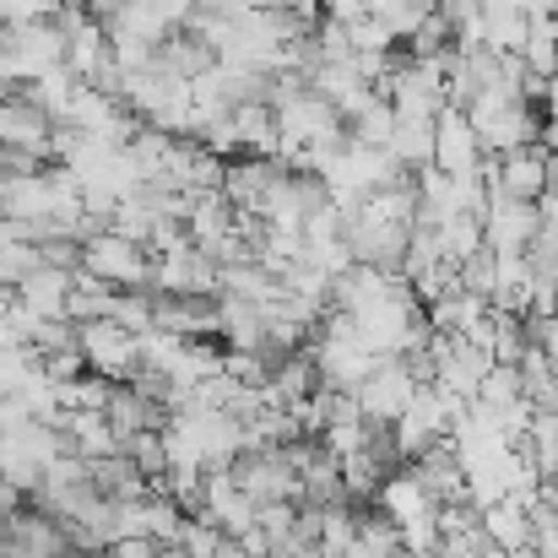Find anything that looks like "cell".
Here are the masks:
<instances>
[{"label":"cell","instance_id":"22","mask_svg":"<svg viewBox=\"0 0 558 558\" xmlns=\"http://www.w3.org/2000/svg\"><path fill=\"white\" fill-rule=\"evenodd\" d=\"M5 180H11V163H5V153H0V190H5Z\"/></svg>","mask_w":558,"mask_h":558},{"label":"cell","instance_id":"23","mask_svg":"<svg viewBox=\"0 0 558 558\" xmlns=\"http://www.w3.org/2000/svg\"><path fill=\"white\" fill-rule=\"evenodd\" d=\"M554 315H558V277H554Z\"/></svg>","mask_w":558,"mask_h":558},{"label":"cell","instance_id":"6","mask_svg":"<svg viewBox=\"0 0 558 558\" xmlns=\"http://www.w3.org/2000/svg\"><path fill=\"white\" fill-rule=\"evenodd\" d=\"M233 477L255 505H277V499H299V472L288 461V445H266V450H244L233 456Z\"/></svg>","mask_w":558,"mask_h":558},{"label":"cell","instance_id":"8","mask_svg":"<svg viewBox=\"0 0 558 558\" xmlns=\"http://www.w3.org/2000/svg\"><path fill=\"white\" fill-rule=\"evenodd\" d=\"M537 228H543V217H537V201L488 195V206H483V250L521 255V250L537 239Z\"/></svg>","mask_w":558,"mask_h":558},{"label":"cell","instance_id":"1","mask_svg":"<svg viewBox=\"0 0 558 558\" xmlns=\"http://www.w3.org/2000/svg\"><path fill=\"white\" fill-rule=\"evenodd\" d=\"M461 109H466V120H472V131H477V142H483L488 158H499V153H510V147H526V142H537V131H543V109L526 104L521 87H505V82L477 87Z\"/></svg>","mask_w":558,"mask_h":558},{"label":"cell","instance_id":"4","mask_svg":"<svg viewBox=\"0 0 558 558\" xmlns=\"http://www.w3.org/2000/svg\"><path fill=\"white\" fill-rule=\"evenodd\" d=\"M483 185L488 195H510V201H537L554 185V153H543L537 142L510 147L499 158H483Z\"/></svg>","mask_w":558,"mask_h":558},{"label":"cell","instance_id":"9","mask_svg":"<svg viewBox=\"0 0 558 558\" xmlns=\"http://www.w3.org/2000/svg\"><path fill=\"white\" fill-rule=\"evenodd\" d=\"M412 390H417V374H412L407 359H379V364L369 369V379H364L353 396H359V412L369 417L374 428H385V423L407 407Z\"/></svg>","mask_w":558,"mask_h":558},{"label":"cell","instance_id":"2","mask_svg":"<svg viewBox=\"0 0 558 558\" xmlns=\"http://www.w3.org/2000/svg\"><path fill=\"white\" fill-rule=\"evenodd\" d=\"M60 450H71V445H65V434H60L54 423H44V417H16V423L0 428V477H5L16 494H33L38 477H44V466H49Z\"/></svg>","mask_w":558,"mask_h":558},{"label":"cell","instance_id":"3","mask_svg":"<svg viewBox=\"0 0 558 558\" xmlns=\"http://www.w3.org/2000/svg\"><path fill=\"white\" fill-rule=\"evenodd\" d=\"M76 271L98 277L104 288H153V250L114 228H93L76 244Z\"/></svg>","mask_w":558,"mask_h":558},{"label":"cell","instance_id":"14","mask_svg":"<svg viewBox=\"0 0 558 558\" xmlns=\"http://www.w3.org/2000/svg\"><path fill=\"white\" fill-rule=\"evenodd\" d=\"M390 158L417 174L434 163V120H417V114H396V131H390Z\"/></svg>","mask_w":558,"mask_h":558},{"label":"cell","instance_id":"24","mask_svg":"<svg viewBox=\"0 0 558 558\" xmlns=\"http://www.w3.org/2000/svg\"><path fill=\"white\" fill-rule=\"evenodd\" d=\"M521 558H548V554H537V548H532V554H521Z\"/></svg>","mask_w":558,"mask_h":558},{"label":"cell","instance_id":"25","mask_svg":"<svg viewBox=\"0 0 558 558\" xmlns=\"http://www.w3.org/2000/svg\"><path fill=\"white\" fill-rule=\"evenodd\" d=\"M401 558H412V554H401Z\"/></svg>","mask_w":558,"mask_h":558},{"label":"cell","instance_id":"10","mask_svg":"<svg viewBox=\"0 0 558 558\" xmlns=\"http://www.w3.org/2000/svg\"><path fill=\"white\" fill-rule=\"evenodd\" d=\"M483 158H488V153H483V142H477L466 109H461V104H445V109L434 114V169L466 174V169H477Z\"/></svg>","mask_w":558,"mask_h":558},{"label":"cell","instance_id":"12","mask_svg":"<svg viewBox=\"0 0 558 558\" xmlns=\"http://www.w3.org/2000/svg\"><path fill=\"white\" fill-rule=\"evenodd\" d=\"M401 466H407V472H412V477L439 499V505L466 494V472H461V456H456V445H450V439H434L428 450H417V456H412V461H401Z\"/></svg>","mask_w":558,"mask_h":558},{"label":"cell","instance_id":"17","mask_svg":"<svg viewBox=\"0 0 558 558\" xmlns=\"http://www.w3.org/2000/svg\"><path fill=\"white\" fill-rule=\"evenodd\" d=\"M348 27V44H353V54H390L396 49V33L379 22V16H353V22H342Z\"/></svg>","mask_w":558,"mask_h":558},{"label":"cell","instance_id":"16","mask_svg":"<svg viewBox=\"0 0 558 558\" xmlns=\"http://www.w3.org/2000/svg\"><path fill=\"white\" fill-rule=\"evenodd\" d=\"M390 131H396V109L385 98H369L348 120V142H359V147H390Z\"/></svg>","mask_w":558,"mask_h":558},{"label":"cell","instance_id":"19","mask_svg":"<svg viewBox=\"0 0 558 558\" xmlns=\"http://www.w3.org/2000/svg\"><path fill=\"white\" fill-rule=\"evenodd\" d=\"M315 5H320L326 22H353V16H364V0H315Z\"/></svg>","mask_w":558,"mask_h":558},{"label":"cell","instance_id":"20","mask_svg":"<svg viewBox=\"0 0 558 558\" xmlns=\"http://www.w3.org/2000/svg\"><path fill=\"white\" fill-rule=\"evenodd\" d=\"M390 5H396V0H364V11H369V16H385Z\"/></svg>","mask_w":558,"mask_h":558},{"label":"cell","instance_id":"18","mask_svg":"<svg viewBox=\"0 0 558 558\" xmlns=\"http://www.w3.org/2000/svg\"><path fill=\"white\" fill-rule=\"evenodd\" d=\"M60 5L65 0H0V22L5 27H16V22H49V16H60Z\"/></svg>","mask_w":558,"mask_h":558},{"label":"cell","instance_id":"5","mask_svg":"<svg viewBox=\"0 0 558 558\" xmlns=\"http://www.w3.org/2000/svg\"><path fill=\"white\" fill-rule=\"evenodd\" d=\"M76 348H82V364H87V369L114 379V385L142 369V342H136V331H125L114 315L76 326Z\"/></svg>","mask_w":558,"mask_h":558},{"label":"cell","instance_id":"15","mask_svg":"<svg viewBox=\"0 0 558 558\" xmlns=\"http://www.w3.org/2000/svg\"><path fill=\"white\" fill-rule=\"evenodd\" d=\"M76 76L65 71V65H54V71H38L33 82H22V93H27V104L33 109H44L54 125H65V109H71V98H76Z\"/></svg>","mask_w":558,"mask_h":558},{"label":"cell","instance_id":"7","mask_svg":"<svg viewBox=\"0 0 558 558\" xmlns=\"http://www.w3.org/2000/svg\"><path fill=\"white\" fill-rule=\"evenodd\" d=\"M217 277L222 266L190 239L153 255V293H217Z\"/></svg>","mask_w":558,"mask_h":558},{"label":"cell","instance_id":"11","mask_svg":"<svg viewBox=\"0 0 558 558\" xmlns=\"http://www.w3.org/2000/svg\"><path fill=\"white\" fill-rule=\"evenodd\" d=\"M477 526H483V537L494 543V548H505V554H532V543H537V526H532V505L526 499H515V494H505V499H494V505H483L477 510Z\"/></svg>","mask_w":558,"mask_h":558},{"label":"cell","instance_id":"13","mask_svg":"<svg viewBox=\"0 0 558 558\" xmlns=\"http://www.w3.org/2000/svg\"><path fill=\"white\" fill-rule=\"evenodd\" d=\"M65 299H71V271L38 260L22 282H16V304L38 320H65Z\"/></svg>","mask_w":558,"mask_h":558},{"label":"cell","instance_id":"26","mask_svg":"<svg viewBox=\"0 0 558 558\" xmlns=\"http://www.w3.org/2000/svg\"><path fill=\"white\" fill-rule=\"evenodd\" d=\"M439 5H445V0H439Z\"/></svg>","mask_w":558,"mask_h":558},{"label":"cell","instance_id":"21","mask_svg":"<svg viewBox=\"0 0 558 558\" xmlns=\"http://www.w3.org/2000/svg\"><path fill=\"white\" fill-rule=\"evenodd\" d=\"M477 558H515V554H505V548H494V543H483V548H477Z\"/></svg>","mask_w":558,"mask_h":558}]
</instances>
